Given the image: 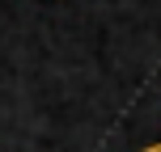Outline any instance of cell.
Listing matches in <instances>:
<instances>
[{
	"mask_svg": "<svg viewBox=\"0 0 161 152\" xmlns=\"http://www.w3.org/2000/svg\"><path fill=\"white\" fill-rule=\"evenodd\" d=\"M140 152H161V139H153V144H144Z\"/></svg>",
	"mask_w": 161,
	"mask_h": 152,
	"instance_id": "6da1fadb",
	"label": "cell"
}]
</instances>
